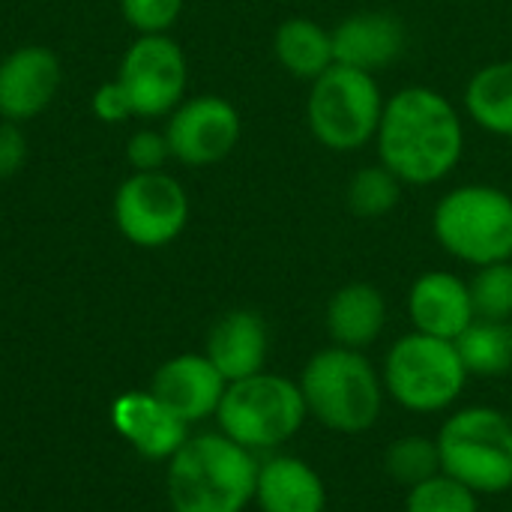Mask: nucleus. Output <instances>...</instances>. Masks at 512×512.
<instances>
[{"instance_id":"1","label":"nucleus","mask_w":512,"mask_h":512,"mask_svg":"<svg viewBox=\"0 0 512 512\" xmlns=\"http://www.w3.org/2000/svg\"><path fill=\"white\" fill-rule=\"evenodd\" d=\"M375 150L405 186H435L465 156V120L441 90L411 84L384 102Z\"/></svg>"},{"instance_id":"2","label":"nucleus","mask_w":512,"mask_h":512,"mask_svg":"<svg viewBox=\"0 0 512 512\" xmlns=\"http://www.w3.org/2000/svg\"><path fill=\"white\" fill-rule=\"evenodd\" d=\"M258 459L228 435H195L168 459L174 512H243L255 501Z\"/></svg>"},{"instance_id":"3","label":"nucleus","mask_w":512,"mask_h":512,"mask_svg":"<svg viewBox=\"0 0 512 512\" xmlns=\"http://www.w3.org/2000/svg\"><path fill=\"white\" fill-rule=\"evenodd\" d=\"M309 414L330 432H369L384 408V381L363 351L324 348L309 357L300 375Z\"/></svg>"},{"instance_id":"4","label":"nucleus","mask_w":512,"mask_h":512,"mask_svg":"<svg viewBox=\"0 0 512 512\" xmlns=\"http://www.w3.org/2000/svg\"><path fill=\"white\" fill-rule=\"evenodd\" d=\"M432 234L471 267L512 261V195L492 183L456 186L435 204Z\"/></svg>"},{"instance_id":"5","label":"nucleus","mask_w":512,"mask_h":512,"mask_svg":"<svg viewBox=\"0 0 512 512\" xmlns=\"http://www.w3.org/2000/svg\"><path fill=\"white\" fill-rule=\"evenodd\" d=\"M384 93L372 72L333 63L309 84L306 123L312 138L333 153H357L375 141Z\"/></svg>"},{"instance_id":"6","label":"nucleus","mask_w":512,"mask_h":512,"mask_svg":"<svg viewBox=\"0 0 512 512\" xmlns=\"http://www.w3.org/2000/svg\"><path fill=\"white\" fill-rule=\"evenodd\" d=\"M441 471L477 495L512 489V420L486 405L456 411L438 432Z\"/></svg>"},{"instance_id":"7","label":"nucleus","mask_w":512,"mask_h":512,"mask_svg":"<svg viewBox=\"0 0 512 512\" xmlns=\"http://www.w3.org/2000/svg\"><path fill=\"white\" fill-rule=\"evenodd\" d=\"M306 417L309 408L300 384L273 372L228 384L216 411L222 435L252 453L288 444L303 429Z\"/></svg>"},{"instance_id":"8","label":"nucleus","mask_w":512,"mask_h":512,"mask_svg":"<svg viewBox=\"0 0 512 512\" xmlns=\"http://www.w3.org/2000/svg\"><path fill=\"white\" fill-rule=\"evenodd\" d=\"M468 369L459 357L456 342L429 333L402 336L384 360V390L405 411L438 414L450 408L468 384Z\"/></svg>"},{"instance_id":"9","label":"nucleus","mask_w":512,"mask_h":512,"mask_svg":"<svg viewBox=\"0 0 512 512\" xmlns=\"http://www.w3.org/2000/svg\"><path fill=\"white\" fill-rule=\"evenodd\" d=\"M189 195L168 171H132L114 195L117 231L141 249L174 243L189 225Z\"/></svg>"},{"instance_id":"10","label":"nucleus","mask_w":512,"mask_h":512,"mask_svg":"<svg viewBox=\"0 0 512 512\" xmlns=\"http://www.w3.org/2000/svg\"><path fill=\"white\" fill-rule=\"evenodd\" d=\"M117 81L126 87L135 117H168L189 87V63L168 33L138 36L120 63Z\"/></svg>"},{"instance_id":"11","label":"nucleus","mask_w":512,"mask_h":512,"mask_svg":"<svg viewBox=\"0 0 512 512\" xmlns=\"http://www.w3.org/2000/svg\"><path fill=\"white\" fill-rule=\"evenodd\" d=\"M243 135L240 111L216 93H201L183 99L171 114L165 126V138L171 144V159L204 168L216 165L225 156L234 153Z\"/></svg>"},{"instance_id":"12","label":"nucleus","mask_w":512,"mask_h":512,"mask_svg":"<svg viewBox=\"0 0 512 512\" xmlns=\"http://www.w3.org/2000/svg\"><path fill=\"white\" fill-rule=\"evenodd\" d=\"M60 60L45 45H21L0 60V117L24 123L39 117L60 90Z\"/></svg>"},{"instance_id":"13","label":"nucleus","mask_w":512,"mask_h":512,"mask_svg":"<svg viewBox=\"0 0 512 512\" xmlns=\"http://www.w3.org/2000/svg\"><path fill=\"white\" fill-rule=\"evenodd\" d=\"M225 390L228 381L207 354H180L162 363L150 384V393L189 426L216 417Z\"/></svg>"},{"instance_id":"14","label":"nucleus","mask_w":512,"mask_h":512,"mask_svg":"<svg viewBox=\"0 0 512 512\" xmlns=\"http://www.w3.org/2000/svg\"><path fill=\"white\" fill-rule=\"evenodd\" d=\"M333 48L336 63L375 75L405 54L408 30L405 21L387 9H363L333 27Z\"/></svg>"},{"instance_id":"15","label":"nucleus","mask_w":512,"mask_h":512,"mask_svg":"<svg viewBox=\"0 0 512 512\" xmlns=\"http://www.w3.org/2000/svg\"><path fill=\"white\" fill-rule=\"evenodd\" d=\"M408 318L417 333L456 342L477 318L468 282L447 270L417 276L408 291Z\"/></svg>"},{"instance_id":"16","label":"nucleus","mask_w":512,"mask_h":512,"mask_svg":"<svg viewBox=\"0 0 512 512\" xmlns=\"http://www.w3.org/2000/svg\"><path fill=\"white\" fill-rule=\"evenodd\" d=\"M111 423L135 447V453L153 462L171 459L189 441V423L171 414L150 390L123 393L111 405Z\"/></svg>"},{"instance_id":"17","label":"nucleus","mask_w":512,"mask_h":512,"mask_svg":"<svg viewBox=\"0 0 512 512\" xmlns=\"http://www.w3.org/2000/svg\"><path fill=\"white\" fill-rule=\"evenodd\" d=\"M270 333L258 312L234 309L222 315L207 336V357L228 384L264 372Z\"/></svg>"},{"instance_id":"18","label":"nucleus","mask_w":512,"mask_h":512,"mask_svg":"<svg viewBox=\"0 0 512 512\" xmlns=\"http://www.w3.org/2000/svg\"><path fill=\"white\" fill-rule=\"evenodd\" d=\"M255 504L261 512H324L327 486L309 462L297 456H270L258 462Z\"/></svg>"},{"instance_id":"19","label":"nucleus","mask_w":512,"mask_h":512,"mask_svg":"<svg viewBox=\"0 0 512 512\" xmlns=\"http://www.w3.org/2000/svg\"><path fill=\"white\" fill-rule=\"evenodd\" d=\"M324 321L333 345L363 351L375 345L387 327V300L375 285L351 282L330 297Z\"/></svg>"},{"instance_id":"20","label":"nucleus","mask_w":512,"mask_h":512,"mask_svg":"<svg viewBox=\"0 0 512 512\" xmlns=\"http://www.w3.org/2000/svg\"><path fill=\"white\" fill-rule=\"evenodd\" d=\"M273 54L291 78L312 84L336 63L333 30L321 27L315 18L306 15L285 18L273 33Z\"/></svg>"},{"instance_id":"21","label":"nucleus","mask_w":512,"mask_h":512,"mask_svg":"<svg viewBox=\"0 0 512 512\" xmlns=\"http://www.w3.org/2000/svg\"><path fill=\"white\" fill-rule=\"evenodd\" d=\"M465 111L483 132L512 138V60L486 63L471 75Z\"/></svg>"},{"instance_id":"22","label":"nucleus","mask_w":512,"mask_h":512,"mask_svg":"<svg viewBox=\"0 0 512 512\" xmlns=\"http://www.w3.org/2000/svg\"><path fill=\"white\" fill-rule=\"evenodd\" d=\"M459 357L468 375L480 378H504L512 372V324L510 321H483L474 324L456 339Z\"/></svg>"},{"instance_id":"23","label":"nucleus","mask_w":512,"mask_h":512,"mask_svg":"<svg viewBox=\"0 0 512 512\" xmlns=\"http://www.w3.org/2000/svg\"><path fill=\"white\" fill-rule=\"evenodd\" d=\"M402 180L396 174H390L381 162L360 168L345 189V201L351 207L354 216L360 219H381L390 210L399 207L402 201Z\"/></svg>"},{"instance_id":"24","label":"nucleus","mask_w":512,"mask_h":512,"mask_svg":"<svg viewBox=\"0 0 512 512\" xmlns=\"http://www.w3.org/2000/svg\"><path fill=\"white\" fill-rule=\"evenodd\" d=\"M384 471L402 483V486H420L432 477L441 474V453H438V441L426 438V435H405L396 438L387 453H384Z\"/></svg>"},{"instance_id":"25","label":"nucleus","mask_w":512,"mask_h":512,"mask_svg":"<svg viewBox=\"0 0 512 512\" xmlns=\"http://www.w3.org/2000/svg\"><path fill=\"white\" fill-rule=\"evenodd\" d=\"M474 315L483 321H510L512 318V261L477 267L468 282Z\"/></svg>"},{"instance_id":"26","label":"nucleus","mask_w":512,"mask_h":512,"mask_svg":"<svg viewBox=\"0 0 512 512\" xmlns=\"http://www.w3.org/2000/svg\"><path fill=\"white\" fill-rule=\"evenodd\" d=\"M405 512H480V504L477 492L441 471L438 477L408 489Z\"/></svg>"},{"instance_id":"27","label":"nucleus","mask_w":512,"mask_h":512,"mask_svg":"<svg viewBox=\"0 0 512 512\" xmlns=\"http://www.w3.org/2000/svg\"><path fill=\"white\" fill-rule=\"evenodd\" d=\"M120 9L129 27L138 30V36H150L168 33L177 24L183 0H120Z\"/></svg>"},{"instance_id":"28","label":"nucleus","mask_w":512,"mask_h":512,"mask_svg":"<svg viewBox=\"0 0 512 512\" xmlns=\"http://www.w3.org/2000/svg\"><path fill=\"white\" fill-rule=\"evenodd\" d=\"M168 159H171V144L165 132L138 129L126 144V162L132 165V171H165Z\"/></svg>"},{"instance_id":"29","label":"nucleus","mask_w":512,"mask_h":512,"mask_svg":"<svg viewBox=\"0 0 512 512\" xmlns=\"http://www.w3.org/2000/svg\"><path fill=\"white\" fill-rule=\"evenodd\" d=\"M90 108H93V114H96L102 123H120V120L135 117L132 99H129L126 87H123L117 78L96 87V93H93V99H90Z\"/></svg>"},{"instance_id":"30","label":"nucleus","mask_w":512,"mask_h":512,"mask_svg":"<svg viewBox=\"0 0 512 512\" xmlns=\"http://www.w3.org/2000/svg\"><path fill=\"white\" fill-rule=\"evenodd\" d=\"M27 159V138L21 123H0V177H12Z\"/></svg>"},{"instance_id":"31","label":"nucleus","mask_w":512,"mask_h":512,"mask_svg":"<svg viewBox=\"0 0 512 512\" xmlns=\"http://www.w3.org/2000/svg\"><path fill=\"white\" fill-rule=\"evenodd\" d=\"M510 420H512V414H510Z\"/></svg>"}]
</instances>
